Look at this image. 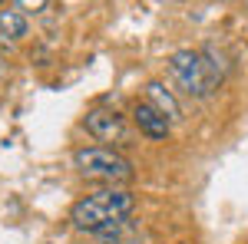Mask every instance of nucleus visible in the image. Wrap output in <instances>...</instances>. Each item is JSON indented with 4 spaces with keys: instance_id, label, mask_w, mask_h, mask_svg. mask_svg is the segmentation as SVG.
I'll use <instances>...</instances> for the list:
<instances>
[{
    "instance_id": "obj_1",
    "label": "nucleus",
    "mask_w": 248,
    "mask_h": 244,
    "mask_svg": "<svg viewBox=\"0 0 248 244\" xmlns=\"http://www.w3.org/2000/svg\"><path fill=\"white\" fill-rule=\"evenodd\" d=\"M133 195L123 191V188H103V191H93L86 198H79L73 211H70V221L79 228V231H93L99 234L103 228L116 225V221H126L133 215Z\"/></svg>"
},
{
    "instance_id": "obj_2",
    "label": "nucleus",
    "mask_w": 248,
    "mask_h": 244,
    "mask_svg": "<svg viewBox=\"0 0 248 244\" xmlns=\"http://www.w3.org/2000/svg\"><path fill=\"white\" fill-rule=\"evenodd\" d=\"M79 175L86 178H99V182H129L133 178V165L129 158H123L119 152L106 149V145H86V149L73 152Z\"/></svg>"
},
{
    "instance_id": "obj_3",
    "label": "nucleus",
    "mask_w": 248,
    "mask_h": 244,
    "mask_svg": "<svg viewBox=\"0 0 248 244\" xmlns=\"http://www.w3.org/2000/svg\"><path fill=\"white\" fill-rule=\"evenodd\" d=\"M169 73H172V79H175L189 96H195V99H205V96L215 93L209 73H205V59H202L199 50H179V53H172L169 57Z\"/></svg>"
},
{
    "instance_id": "obj_4",
    "label": "nucleus",
    "mask_w": 248,
    "mask_h": 244,
    "mask_svg": "<svg viewBox=\"0 0 248 244\" xmlns=\"http://www.w3.org/2000/svg\"><path fill=\"white\" fill-rule=\"evenodd\" d=\"M123 129H126V122H123V115L116 109H93V113H86V132L93 139H99V142L123 139Z\"/></svg>"
},
{
    "instance_id": "obj_5",
    "label": "nucleus",
    "mask_w": 248,
    "mask_h": 244,
    "mask_svg": "<svg viewBox=\"0 0 248 244\" xmlns=\"http://www.w3.org/2000/svg\"><path fill=\"white\" fill-rule=\"evenodd\" d=\"M133 119H136V126H139V132L146 135V139H166L172 129V122L166 119V115L159 113L155 106H149V102H136L133 106Z\"/></svg>"
},
{
    "instance_id": "obj_6",
    "label": "nucleus",
    "mask_w": 248,
    "mask_h": 244,
    "mask_svg": "<svg viewBox=\"0 0 248 244\" xmlns=\"http://www.w3.org/2000/svg\"><path fill=\"white\" fill-rule=\"evenodd\" d=\"M146 102L155 106L169 122H179V119H182V106L175 102V96H172L169 89H166V83H159V79H149V83H146Z\"/></svg>"
},
{
    "instance_id": "obj_7",
    "label": "nucleus",
    "mask_w": 248,
    "mask_h": 244,
    "mask_svg": "<svg viewBox=\"0 0 248 244\" xmlns=\"http://www.w3.org/2000/svg\"><path fill=\"white\" fill-rule=\"evenodd\" d=\"M27 30H30V23H27V17L20 10H0V33L3 37L20 40V37H27Z\"/></svg>"
},
{
    "instance_id": "obj_8",
    "label": "nucleus",
    "mask_w": 248,
    "mask_h": 244,
    "mask_svg": "<svg viewBox=\"0 0 248 244\" xmlns=\"http://www.w3.org/2000/svg\"><path fill=\"white\" fill-rule=\"evenodd\" d=\"M43 7H46V0H17L20 14H40Z\"/></svg>"
},
{
    "instance_id": "obj_9",
    "label": "nucleus",
    "mask_w": 248,
    "mask_h": 244,
    "mask_svg": "<svg viewBox=\"0 0 248 244\" xmlns=\"http://www.w3.org/2000/svg\"><path fill=\"white\" fill-rule=\"evenodd\" d=\"M7 53H10V37L0 33V57H7Z\"/></svg>"
}]
</instances>
